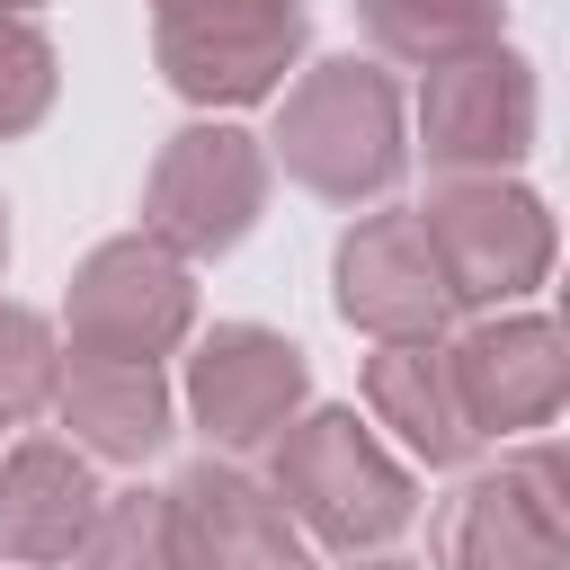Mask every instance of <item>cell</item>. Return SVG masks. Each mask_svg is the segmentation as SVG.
<instances>
[{"label": "cell", "instance_id": "6da1fadb", "mask_svg": "<svg viewBox=\"0 0 570 570\" xmlns=\"http://www.w3.org/2000/svg\"><path fill=\"white\" fill-rule=\"evenodd\" d=\"M276 160L294 187L330 196V205H356V196H383L410 160L401 142V89L392 71L338 53V62H312L285 107H276Z\"/></svg>", "mask_w": 570, "mask_h": 570}, {"label": "cell", "instance_id": "7a4b0ae2", "mask_svg": "<svg viewBox=\"0 0 570 570\" xmlns=\"http://www.w3.org/2000/svg\"><path fill=\"white\" fill-rule=\"evenodd\" d=\"M276 499H285V517L312 534V543H330V552H374V543H392L401 525H410V508H419V490H410V472L356 428V410H312V419H294L285 436H276V481H267Z\"/></svg>", "mask_w": 570, "mask_h": 570}, {"label": "cell", "instance_id": "3957f363", "mask_svg": "<svg viewBox=\"0 0 570 570\" xmlns=\"http://www.w3.org/2000/svg\"><path fill=\"white\" fill-rule=\"evenodd\" d=\"M312 36L303 0H151V45L178 98L196 107H249L276 98Z\"/></svg>", "mask_w": 570, "mask_h": 570}, {"label": "cell", "instance_id": "277c9868", "mask_svg": "<svg viewBox=\"0 0 570 570\" xmlns=\"http://www.w3.org/2000/svg\"><path fill=\"white\" fill-rule=\"evenodd\" d=\"M419 232L445 267V294L499 312L552 276V205L517 178H445L419 205Z\"/></svg>", "mask_w": 570, "mask_h": 570}, {"label": "cell", "instance_id": "5b68a950", "mask_svg": "<svg viewBox=\"0 0 570 570\" xmlns=\"http://www.w3.org/2000/svg\"><path fill=\"white\" fill-rule=\"evenodd\" d=\"M258 205H267V151L240 125H187L160 142V160L142 178V240H160L178 267L223 258L249 240Z\"/></svg>", "mask_w": 570, "mask_h": 570}, {"label": "cell", "instance_id": "8992f818", "mask_svg": "<svg viewBox=\"0 0 570 570\" xmlns=\"http://www.w3.org/2000/svg\"><path fill=\"white\" fill-rule=\"evenodd\" d=\"M62 321H71V356L160 365V356L187 338V321H196V285H187V267H178L160 240L125 232V240H98V249L80 258Z\"/></svg>", "mask_w": 570, "mask_h": 570}, {"label": "cell", "instance_id": "52a82bcc", "mask_svg": "<svg viewBox=\"0 0 570 570\" xmlns=\"http://www.w3.org/2000/svg\"><path fill=\"white\" fill-rule=\"evenodd\" d=\"M419 142L454 178H499L534 151V71L508 45H481L463 62H436L419 89Z\"/></svg>", "mask_w": 570, "mask_h": 570}, {"label": "cell", "instance_id": "ba28073f", "mask_svg": "<svg viewBox=\"0 0 570 570\" xmlns=\"http://www.w3.org/2000/svg\"><path fill=\"white\" fill-rule=\"evenodd\" d=\"M445 383H454V410L472 436H525V428L561 419L570 356H561V330L543 312H499L445 347Z\"/></svg>", "mask_w": 570, "mask_h": 570}, {"label": "cell", "instance_id": "9c48e42d", "mask_svg": "<svg viewBox=\"0 0 570 570\" xmlns=\"http://www.w3.org/2000/svg\"><path fill=\"white\" fill-rule=\"evenodd\" d=\"M561 490H570V472H561L552 445L481 472V481L445 508V534H436L445 570H552V561L570 552V508H561Z\"/></svg>", "mask_w": 570, "mask_h": 570}, {"label": "cell", "instance_id": "30bf717a", "mask_svg": "<svg viewBox=\"0 0 570 570\" xmlns=\"http://www.w3.org/2000/svg\"><path fill=\"white\" fill-rule=\"evenodd\" d=\"M303 392H312L303 347L276 338V330H258V321H223V330L187 356V410H196V428H205L214 445H232V454H240V445H276V436L294 428Z\"/></svg>", "mask_w": 570, "mask_h": 570}, {"label": "cell", "instance_id": "8fae6325", "mask_svg": "<svg viewBox=\"0 0 570 570\" xmlns=\"http://www.w3.org/2000/svg\"><path fill=\"white\" fill-rule=\"evenodd\" d=\"M169 543H178V570H312V543L303 525L285 517V499L232 463H187L169 490Z\"/></svg>", "mask_w": 570, "mask_h": 570}, {"label": "cell", "instance_id": "7c38bea8", "mask_svg": "<svg viewBox=\"0 0 570 570\" xmlns=\"http://www.w3.org/2000/svg\"><path fill=\"white\" fill-rule=\"evenodd\" d=\"M338 312L401 347V338H436L454 321V294H445V267L419 232V214H365L347 240H338Z\"/></svg>", "mask_w": 570, "mask_h": 570}, {"label": "cell", "instance_id": "4fadbf2b", "mask_svg": "<svg viewBox=\"0 0 570 570\" xmlns=\"http://www.w3.org/2000/svg\"><path fill=\"white\" fill-rule=\"evenodd\" d=\"M98 481H89V454L62 445V436H27L0 454V561H71L89 517H98Z\"/></svg>", "mask_w": 570, "mask_h": 570}, {"label": "cell", "instance_id": "5bb4252c", "mask_svg": "<svg viewBox=\"0 0 570 570\" xmlns=\"http://www.w3.org/2000/svg\"><path fill=\"white\" fill-rule=\"evenodd\" d=\"M53 410H62L71 445L107 454V463H142V454L169 445V383H160V365L71 356V374H53Z\"/></svg>", "mask_w": 570, "mask_h": 570}, {"label": "cell", "instance_id": "9a60e30c", "mask_svg": "<svg viewBox=\"0 0 570 570\" xmlns=\"http://www.w3.org/2000/svg\"><path fill=\"white\" fill-rule=\"evenodd\" d=\"M365 401H374V419L428 463V472H445V463H463L481 436L463 428V410H454V383H445V347L436 338H401V347H374L365 356Z\"/></svg>", "mask_w": 570, "mask_h": 570}, {"label": "cell", "instance_id": "2e32d148", "mask_svg": "<svg viewBox=\"0 0 570 570\" xmlns=\"http://www.w3.org/2000/svg\"><path fill=\"white\" fill-rule=\"evenodd\" d=\"M356 27L374 36V53L436 71V62H463V53L499 45L508 0H356Z\"/></svg>", "mask_w": 570, "mask_h": 570}, {"label": "cell", "instance_id": "e0dca14e", "mask_svg": "<svg viewBox=\"0 0 570 570\" xmlns=\"http://www.w3.org/2000/svg\"><path fill=\"white\" fill-rule=\"evenodd\" d=\"M80 570H178V543H169V499L160 490H116L98 499L80 552Z\"/></svg>", "mask_w": 570, "mask_h": 570}, {"label": "cell", "instance_id": "ac0fdd59", "mask_svg": "<svg viewBox=\"0 0 570 570\" xmlns=\"http://www.w3.org/2000/svg\"><path fill=\"white\" fill-rule=\"evenodd\" d=\"M53 374H62L53 330H45L27 303H0V419L45 410V401H53Z\"/></svg>", "mask_w": 570, "mask_h": 570}, {"label": "cell", "instance_id": "d6986e66", "mask_svg": "<svg viewBox=\"0 0 570 570\" xmlns=\"http://www.w3.org/2000/svg\"><path fill=\"white\" fill-rule=\"evenodd\" d=\"M53 107V45L36 36V18H0V142L45 125Z\"/></svg>", "mask_w": 570, "mask_h": 570}, {"label": "cell", "instance_id": "ffe728a7", "mask_svg": "<svg viewBox=\"0 0 570 570\" xmlns=\"http://www.w3.org/2000/svg\"><path fill=\"white\" fill-rule=\"evenodd\" d=\"M347 570H428V561H347Z\"/></svg>", "mask_w": 570, "mask_h": 570}, {"label": "cell", "instance_id": "44dd1931", "mask_svg": "<svg viewBox=\"0 0 570 570\" xmlns=\"http://www.w3.org/2000/svg\"><path fill=\"white\" fill-rule=\"evenodd\" d=\"M27 9H36V0H0V18H27Z\"/></svg>", "mask_w": 570, "mask_h": 570}, {"label": "cell", "instance_id": "7402d4cb", "mask_svg": "<svg viewBox=\"0 0 570 570\" xmlns=\"http://www.w3.org/2000/svg\"><path fill=\"white\" fill-rule=\"evenodd\" d=\"M0 267H9V205H0Z\"/></svg>", "mask_w": 570, "mask_h": 570}, {"label": "cell", "instance_id": "603a6c76", "mask_svg": "<svg viewBox=\"0 0 570 570\" xmlns=\"http://www.w3.org/2000/svg\"><path fill=\"white\" fill-rule=\"evenodd\" d=\"M552 570H570V552H561V561H552Z\"/></svg>", "mask_w": 570, "mask_h": 570}]
</instances>
